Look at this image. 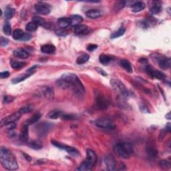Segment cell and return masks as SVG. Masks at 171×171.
<instances>
[{
	"mask_svg": "<svg viewBox=\"0 0 171 171\" xmlns=\"http://www.w3.org/2000/svg\"><path fill=\"white\" fill-rule=\"evenodd\" d=\"M40 118H41V114H40V113H39V112L36 113V114H35L34 115L32 116L31 117L30 119H28L27 120V122H26V124H27V125H28V126H30V125L35 124L38 121V120L40 119Z\"/></svg>",
	"mask_w": 171,
	"mask_h": 171,
	"instance_id": "cell-26",
	"label": "cell"
},
{
	"mask_svg": "<svg viewBox=\"0 0 171 171\" xmlns=\"http://www.w3.org/2000/svg\"><path fill=\"white\" fill-rule=\"evenodd\" d=\"M63 120H74L76 118V116L73 114H63V116L61 117Z\"/></svg>",
	"mask_w": 171,
	"mask_h": 171,
	"instance_id": "cell-43",
	"label": "cell"
},
{
	"mask_svg": "<svg viewBox=\"0 0 171 171\" xmlns=\"http://www.w3.org/2000/svg\"><path fill=\"white\" fill-rule=\"evenodd\" d=\"M126 1H117L116 3L114 5V9L116 11H118L122 9L124 7L126 6Z\"/></svg>",
	"mask_w": 171,
	"mask_h": 171,
	"instance_id": "cell-40",
	"label": "cell"
},
{
	"mask_svg": "<svg viewBox=\"0 0 171 171\" xmlns=\"http://www.w3.org/2000/svg\"><path fill=\"white\" fill-rule=\"evenodd\" d=\"M14 13H15V9L11 8H7L4 13L5 18L7 20H9L13 16Z\"/></svg>",
	"mask_w": 171,
	"mask_h": 171,
	"instance_id": "cell-33",
	"label": "cell"
},
{
	"mask_svg": "<svg viewBox=\"0 0 171 171\" xmlns=\"http://www.w3.org/2000/svg\"><path fill=\"white\" fill-rule=\"evenodd\" d=\"M38 25L36 24L35 22L33 21H31V22L28 23L27 25L26 26V30L28 31V32H34L36 30L38 29Z\"/></svg>",
	"mask_w": 171,
	"mask_h": 171,
	"instance_id": "cell-35",
	"label": "cell"
},
{
	"mask_svg": "<svg viewBox=\"0 0 171 171\" xmlns=\"http://www.w3.org/2000/svg\"><path fill=\"white\" fill-rule=\"evenodd\" d=\"M88 27L85 25H78L74 27V32L76 34H81L87 30Z\"/></svg>",
	"mask_w": 171,
	"mask_h": 171,
	"instance_id": "cell-29",
	"label": "cell"
},
{
	"mask_svg": "<svg viewBox=\"0 0 171 171\" xmlns=\"http://www.w3.org/2000/svg\"><path fill=\"white\" fill-rule=\"evenodd\" d=\"M102 11L96 9H89L86 12V16L91 19H97L102 16Z\"/></svg>",
	"mask_w": 171,
	"mask_h": 171,
	"instance_id": "cell-16",
	"label": "cell"
},
{
	"mask_svg": "<svg viewBox=\"0 0 171 171\" xmlns=\"http://www.w3.org/2000/svg\"><path fill=\"white\" fill-rule=\"evenodd\" d=\"M9 44V40L7 38H5L4 37H1V46L4 47L6 46Z\"/></svg>",
	"mask_w": 171,
	"mask_h": 171,
	"instance_id": "cell-47",
	"label": "cell"
},
{
	"mask_svg": "<svg viewBox=\"0 0 171 171\" xmlns=\"http://www.w3.org/2000/svg\"><path fill=\"white\" fill-rule=\"evenodd\" d=\"M26 65V62L18 61V60H13L10 62V66L12 68L15 70H19L23 68Z\"/></svg>",
	"mask_w": 171,
	"mask_h": 171,
	"instance_id": "cell-23",
	"label": "cell"
},
{
	"mask_svg": "<svg viewBox=\"0 0 171 171\" xmlns=\"http://www.w3.org/2000/svg\"><path fill=\"white\" fill-rule=\"evenodd\" d=\"M23 156H24V157L26 158V160H28V161H31V159H32V158H31L30 156H29L28 155H26V154L23 153Z\"/></svg>",
	"mask_w": 171,
	"mask_h": 171,
	"instance_id": "cell-51",
	"label": "cell"
},
{
	"mask_svg": "<svg viewBox=\"0 0 171 171\" xmlns=\"http://www.w3.org/2000/svg\"><path fill=\"white\" fill-rule=\"evenodd\" d=\"M41 51L44 53V54H51L56 51V47L52 44H45L41 48Z\"/></svg>",
	"mask_w": 171,
	"mask_h": 171,
	"instance_id": "cell-18",
	"label": "cell"
},
{
	"mask_svg": "<svg viewBox=\"0 0 171 171\" xmlns=\"http://www.w3.org/2000/svg\"><path fill=\"white\" fill-rule=\"evenodd\" d=\"M28 125L25 124L22 127L20 134V140L22 142H27L29 138Z\"/></svg>",
	"mask_w": 171,
	"mask_h": 171,
	"instance_id": "cell-17",
	"label": "cell"
},
{
	"mask_svg": "<svg viewBox=\"0 0 171 171\" xmlns=\"http://www.w3.org/2000/svg\"><path fill=\"white\" fill-rule=\"evenodd\" d=\"M32 35L30 34V33H24V34L23 35L22 38H21V40L23 41V42H28L30 40H31V38H32Z\"/></svg>",
	"mask_w": 171,
	"mask_h": 171,
	"instance_id": "cell-44",
	"label": "cell"
},
{
	"mask_svg": "<svg viewBox=\"0 0 171 171\" xmlns=\"http://www.w3.org/2000/svg\"><path fill=\"white\" fill-rule=\"evenodd\" d=\"M146 151H147L148 155L150 156H153V157H155L158 155L157 150L155 147H153V146H148L146 148Z\"/></svg>",
	"mask_w": 171,
	"mask_h": 171,
	"instance_id": "cell-36",
	"label": "cell"
},
{
	"mask_svg": "<svg viewBox=\"0 0 171 171\" xmlns=\"http://www.w3.org/2000/svg\"><path fill=\"white\" fill-rule=\"evenodd\" d=\"M114 153L118 156L128 159L131 157L132 153H133V148L131 143H121L117 144L114 147Z\"/></svg>",
	"mask_w": 171,
	"mask_h": 171,
	"instance_id": "cell-3",
	"label": "cell"
},
{
	"mask_svg": "<svg viewBox=\"0 0 171 171\" xmlns=\"http://www.w3.org/2000/svg\"><path fill=\"white\" fill-rule=\"evenodd\" d=\"M110 102L108 98L99 92H96L94 96V108L97 110H104L109 106Z\"/></svg>",
	"mask_w": 171,
	"mask_h": 171,
	"instance_id": "cell-5",
	"label": "cell"
},
{
	"mask_svg": "<svg viewBox=\"0 0 171 171\" xmlns=\"http://www.w3.org/2000/svg\"><path fill=\"white\" fill-rule=\"evenodd\" d=\"M63 116V112L60 110H53L48 113L47 116L50 119H57L58 118H61Z\"/></svg>",
	"mask_w": 171,
	"mask_h": 171,
	"instance_id": "cell-25",
	"label": "cell"
},
{
	"mask_svg": "<svg viewBox=\"0 0 171 171\" xmlns=\"http://www.w3.org/2000/svg\"><path fill=\"white\" fill-rule=\"evenodd\" d=\"M3 31L4 33L7 35H10L11 33V27L10 23L8 21H7L6 23H5L4 27H3Z\"/></svg>",
	"mask_w": 171,
	"mask_h": 171,
	"instance_id": "cell-37",
	"label": "cell"
},
{
	"mask_svg": "<svg viewBox=\"0 0 171 171\" xmlns=\"http://www.w3.org/2000/svg\"><path fill=\"white\" fill-rule=\"evenodd\" d=\"M146 72L148 74L149 76H150L153 78H156L158 80H165V75L162 72L157 70H155L152 68L151 66H146Z\"/></svg>",
	"mask_w": 171,
	"mask_h": 171,
	"instance_id": "cell-10",
	"label": "cell"
},
{
	"mask_svg": "<svg viewBox=\"0 0 171 171\" xmlns=\"http://www.w3.org/2000/svg\"><path fill=\"white\" fill-rule=\"evenodd\" d=\"M112 58L110 56H108V55H105V54H102L99 57V60L101 64H102L104 65H106L108 64H109Z\"/></svg>",
	"mask_w": 171,
	"mask_h": 171,
	"instance_id": "cell-30",
	"label": "cell"
},
{
	"mask_svg": "<svg viewBox=\"0 0 171 171\" xmlns=\"http://www.w3.org/2000/svg\"><path fill=\"white\" fill-rule=\"evenodd\" d=\"M9 76V72L8 71L1 72V73L0 74V78H8Z\"/></svg>",
	"mask_w": 171,
	"mask_h": 171,
	"instance_id": "cell-49",
	"label": "cell"
},
{
	"mask_svg": "<svg viewBox=\"0 0 171 171\" xmlns=\"http://www.w3.org/2000/svg\"><path fill=\"white\" fill-rule=\"evenodd\" d=\"M98 45L96 44H90L88 45L87 46V50L89 52H93L95 50H96L98 48Z\"/></svg>",
	"mask_w": 171,
	"mask_h": 171,
	"instance_id": "cell-46",
	"label": "cell"
},
{
	"mask_svg": "<svg viewBox=\"0 0 171 171\" xmlns=\"http://www.w3.org/2000/svg\"><path fill=\"white\" fill-rule=\"evenodd\" d=\"M28 146H30L31 148L35 149V150H39V149L42 148L43 146L42 143H40L38 141H32L28 144Z\"/></svg>",
	"mask_w": 171,
	"mask_h": 171,
	"instance_id": "cell-34",
	"label": "cell"
},
{
	"mask_svg": "<svg viewBox=\"0 0 171 171\" xmlns=\"http://www.w3.org/2000/svg\"><path fill=\"white\" fill-rule=\"evenodd\" d=\"M0 160L4 168L9 170L18 169L17 160L10 151L5 147H1L0 150Z\"/></svg>",
	"mask_w": 171,
	"mask_h": 171,
	"instance_id": "cell-2",
	"label": "cell"
},
{
	"mask_svg": "<svg viewBox=\"0 0 171 171\" xmlns=\"http://www.w3.org/2000/svg\"><path fill=\"white\" fill-rule=\"evenodd\" d=\"M13 56L20 59H27L30 56V54L23 48H18L13 52Z\"/></svg>",
	"mask_w": 171,
	"mask_h": 171,
	"instance_id": "cell-14",
	"label": "cell"
},
{
	"mask_svg": "<svg viewBox=\"0 0 171 171\" xmlns=\"http://www.w3.org/2000/svg\"><path fill=\"white\" fill-rule=\"evenodd\" d=\"M44 94L46 98H51L54 96V93H53V90L49 87L45 88L44 90Z\"/></svg>",
	"mask_w": 171,
	"mask_h": 171,
	"instance_id": "cell-41",
	"label": "cell"
},
{
	"mask_svg": "<svg viewBox=\"0 0 171 171\" xmlns=\"http://www.w3.org/2000/svg\"><path fill=\"white\" fill-rule=\"evenodd\" d=\"M72 20V26H76L78 25H80V23L83 21L82 17L79 15H74L70 17Z\"/></svg>",
	"mask_w": 171,
	"mask_h": 171,
	"instance_id": "cell-24",
	"label": "cell"
},
{
	"mask_svg": "<svg viewBox=\"0 0 171 171\" xmlns=\"http://www.w3.org/2000/svg\"><path fill=\"white\" fill-rule=\"evenodd\" d=\"M24 34V33L23 32V30H20V29H16L13 31V38L16 40H21L23 35Z\"/></svg>",
	"mask_w": 171,
	"mask_h": 171,
	"instance_id": "cell-31",
	"label": "cell"
},
{
	"mask_svg": "<svg viewBox=\"0 0 171 171\" xmlns=\"http://www.w3.org/2000/svg\"><path fill=\"white\" fill-rule=\"evenodd\" d=\"M89 59H90V56L88 54H83L80 56V57H78V59L76 60V63L79 65L84 64L87 62Z\"/></svg>",
	"mask_w": 171,
	"mask_h": 171,
	"instance_id": "cell-32",
	"label": "cell"
},
{
	"mask_svg": "<svg viewBox=\"0 0 171 171\" xmlns=\"http://www.w3.org/2000/svg\"><path fill=\"white\" fill-rule=\"evenodd\" d=\"M33 74L32 73H29V72H26V74H22V75H21L20 76H18L16 77V78H13V80H12V83L16 84H18L21 82H23L26 80V79L28 78L29 77L31 76L32 75H33Z\"/></svg>",
	"mask_w": 171,
	"mask_h": 171,
	"instance_id": "cell-21",
	"label": "cell"
},
{
	"mask_svg": "<svg viewBox=\"0 0 171 171\" xmlns=\"http://www.w3.org/2000/svg\"><path fill=\"white\" fill-rule=\"evenodd\" d=\"M63 150H66L70 155L72 156H74V157H77V156H78L79 155V152L78 151V150L76 149L75 148L72 147V146H66L64 144Z\"/></svg>",
	"mask_w": 171,
	"mask_h": 171,
	"instance_id": "cell-22",
	"label": "cell"
},
{
	"mask_svg": "<svg viewBox=\"0 0 171 171\" xmlns=\"http://www.w3.org/2000/svg\"><path fill=\"white\" fill-rule=\"evenodd\" d=\"M144 8H145V4L142 1L135 2V3L131 6L132 11L135 12V13L143 11Z\"/></svg>",
	"mask_w": 171,
	"mask_h": 171,
	"instance_id": "cell-19",
	"label": "cell"
},
{
	"mask_svg": "<svg viewBox=\"0 0 171 171\" xmlns=\"http://www.w3.org/2000/svg\"><path fill=\"white\" fill-rule=\"evenodd\" d=\"M120 65L122 68H123L126 72L131 73L132 72V65L128 60H121L120 61Z\"/></svg>",
	"mask_w": 171,
	"mask_h": 171,
	"instance_id": "cell-20",
	"label": "cell"
},
{
	"mask_svg": "<svg viewBox=\"0 0 171 171\" xmlns=\"http://www.w3.org/2000/svg\"><path fill=\"white\" fill-rule=\"evenodd\" d=\"M32 21L35 22L36 24H38V26H43V27H46L47 23L46 21H45L44 19L38 16H35L32 18Z\"/></svg>",
	"mask_w": 171,
	"mask_h": 171,
	"instance_id": "cell-28",
	"label": "cell"
},
{
	"mask_svg": "<svg viewBox=\"0 0 171 171\" xmlns=\"http://www.w3.org/2000/svg\"><path fill=\"white\" fill-rule=\"evenodd\" d=\"M86 155H87L86 158L78 168V169H77L78 170H90L92 169V168L94 167L96 162H97V156H96L94 151L91 150V149H88Z\"/></svg>",
	"mask_w": 171,
	"mask_h": 171,
	"instance_id": "cell-4",
	"label": "cell"
},
{
	"mask_svg": "<svg viewBox=\"0 0 171 171\" xmlns=\"http://www.w3.org/2000/svg\"><path fill=\"white\" fill-rule=\"evenodd\" d=\"M161 10V6L158 4H155L153 5V6L151 7L150 8V12L153 15H156V14H158Z\"/></svg>",
	"mask_w": 171,
	"mask_h": 171,
	"instance_id": "cell-39",
	"label": "cell"
},
{
	"mask_svg": "<svg viewBox=\"0 0 171 171\" xmlns=\"http://www.w3.org/2000/svg\"><path fill=\"white\" fill-rule=\"evenodd\" d=\"M31 110H32V108H31V107H30V106H24L23 108H21L18 112H20L21 114H26V113H28V112H31Z\"/></svg>",
	"mask_w": 171,
	"mask_h": 171,
	"instance_id": "cell-42",
	"label": "cell"
},
{
	"mask_svg": "<svg viewBox=\"0 0 171 171\" xmlns=\"http://www.w3.org/2000/svg\"><path fill=\"white\" fill-rule=\"evenodd\" d=\"M96 70L100 74H101V75H102L104 76H106L108 75L106 72L105 71H104L102 69H101L100 68H96Z\"/></svg>",
	"mask_w": 171,
	"mask_h": 171,
	"instance_id": "cell-50",
	"label": "cell"
},
{
	"mask_svg": "<svg viewBox=\"0 0 171 171\" xmlns=\"http://www.w3.org/2000/svg\"><path fill=\"white\" fill-rule=\"evenodd\" d=\"M111 85L112 86V88L122 96L126 97V96H128V91L124 84L120 80L112 79Z\"/></svg>",
	"mask_w": 171,
	"mask_h": 171,
	"instance_id": "cell-6",
	"label": "cell"
},
{
	"mask_svg": "<svg viewBox=\"0 0 171 171\" xmlns=\"http://www.w3.org/2000/svg\"><path fill=\"white\" fill-rule=\"evenodd\" d=\"M57 25L60 29H65L72 26L70 18H61L57 20Z\"/></svg>",
	"mask_w": 171,
	"mask_h": 171,
	"instance_id": "cell-15",
	"label": "cell"
},
{
	"mask_svg": "<svg viewBox=\"0 0 171 171\" xmlns=\"http://www.w3.org/2000/svg\"><path fill=\"white\" fill-rule=\"evenodd\" d=\"M14 100V98L13 96H5L4 98V103H10L12 102Z\"/></svg>",
	"mask_w": 171,
	"mask_h": 171,
	"instance_id": "cell-45",
	"label": "cell"
},
{
	"mask_svg": "<svg viewBox=\"0 0 171 171\" xmlns=\"http://www.w3.org/2000/svg\"><path fill=\"white\" fill-rule=\"evenodd\" d=\"M104 163L108 170L113 171L115 170L117 166L116 161V159L114 158V156H112V155H108L105 156Z\"/></svg>",
	"mask_w": 171,
	"mask_h": 171,
	"instance_id": "cell-11",
	"label": "cell"
},
{
	"mask_svg": "<svg viewBox=\"0 0 171 171\" xmlns=\"http://www.w3.org/2000/svg\"><path fill=\"white\" fill-rule=\"evenodd\" d=\"M125 32H126V29L123 27H121L118 30L115 31L114 32H113L112 33V35H110V38H111V39H115V38H118L120 37V36L123 35Z\"/></svg>",
	"mask_w": 171,
	"mask_h": 171,
	"instance_id": "cell-27",
	"label": "cell"
},
{
	"mask_svg": "<svg viewBox=\"0 0 171 171\" xmlns=\"http://www.w3.org/2000/svg\"><path fill=\"white\" fill-rule=\"evenodd\" d=\"M95 124L101 128L107 130H114L116 128L114 122L108 118H99L96 120Z\"/></svg>",
	"mask_w": 171,
	"mask_h": 171,
	"instance_id": "cell-7",
	"label": "cell"
},
{
	"mask_svg": "<svg viewBox=\"0 0 171 171\" xmlns=\"http://www.w3.org/2000/svg\"><path fill=\"white\" fill-rule=\"evenodd\" d=\"M166 118H167V119L168 120H170V113L169 112L167 115H166Z\"/></svg>",
	"mask_w": 171,
	"mask_h": 171,
	"instance_id": "cell-53",
	"label": "cell"
},
{
	"mask_svg": "<svg viewBox=\"0 0 171 171\" xmlns=\"http://www.w3.org/2000/svg\"><path fill=\"white\" fill-rule=\"evenodd\" d=\"M158 66L160 68L163 70H167L170 68L171 62L170 59L169 57L160 56V57H158Z\"/></svg>",
	"mask_w": 171,
	"mask_h": 171,
	"instance_id": "cell-13",
	"label": "cell"
},
{
	"mask_svg": "<svg viewBox=\"0 0 171 171\" xmlns=\"http://www.w3.org/2000/svg\"><path fill=\"white\" fill-rule=\"evenodd\" d=\"M159 165L162 169L167 170L170 168V161L169 160H162L160 162Z\"/></svg>",
	"mask_w": 171,
	"mask_h": 171,
	"instance_id": "cell-38",
	"label": "cell"
},
{
	"mask_svg": "<svg viewBox=\"0 0 171 171\" xmlns=\"http://www.w3.org/2000/svg\"><path fill=\"white\" fill-rule=\"evenodd\" d=\"M56 33V34L59 36H64L67 34L66 31H64V29H60L59 30H57Z\"/></svg>",
	"mask_w": 171,
	"mask_h": 171,
	"instance_id": "cell-48",
	"label": "cell"
},
{
	"mask_svg": "<svg viewBox=\"0 0 171 171\" xmlns=\"http://www.w3.org/2000/svg\"><path fill=\"white\" fill-rule=\"evenodd\" d=\"M35 9L41 15H48L51 11V7L49 4L44 2H38L35 5Z\"/></svg>",
	"mask_w": 171,
	"mask_h": 171,
	"instance_id": "cell-9",
	"label": "cell"
},
{
	"mask_svg": "<svg viewBox=\"0 0 171 171\" xmlns=\"http://www.w3.org/2000/svg\"><path fill=\"white\" fill-rule=\"evenodd\" d=\"M21 114L19 112L14 113V114H11V116L4 118V119L1 120V127H3L4 126H6L7 124H8L11 122H15V121L18 120L20 117L21 116Z\"/></svg>",
	"mask_w": 171,
	"mask_h": 171,
	"instance_id": "cell-12",
	"label": "cell"
},
{
	"mask_svg": "<svg viewBox=\"0 0 171 171\" xmlns=\"http://www.w3.org/2000/svg\"><path fill=\"white\" fill-rule=\"evenodd\" d=\"M52 127V124L50 122H42L36 126V131L38 136L44 137L46 136Z\"/></svg>",
	"mask_w": 171,
	"mask_h": 171,
	"instance_id": "cell-8",
	"label": "cell"
},
{
	"mask_svg": "<svg viewBox=\"0 0 171 171\" xmlns=\"http://www.w3.org/2000/svg\"><path fill=\"white\" fill-rule=\"evenodd\" d=\"M166 130H167L168 132L170 131V123H168V124L167 125V126H166Z\"/></svg>",
	"mask_w": 171,
	"mask_h": 171,
	"instance_id": "cell-52",
	"label": "cell"
},
{
	"mask_svg": "<svg viewBox=\"0 0 171 171\" xmlns=\"http://www.w3.org/2000/svg\"><path fill=\"white\" fill-rule=\"evenodd\" d=\"M57 84L60 88L72 90L77 94H82L85 91L80 79L74 74L68 73L63 74L57 81Z\"/></svg>",
	"mask_w": 171,
	"mask_h": 171,
	"instance_id": "cell-1",
	"label": "cell"
}]
</instances>
